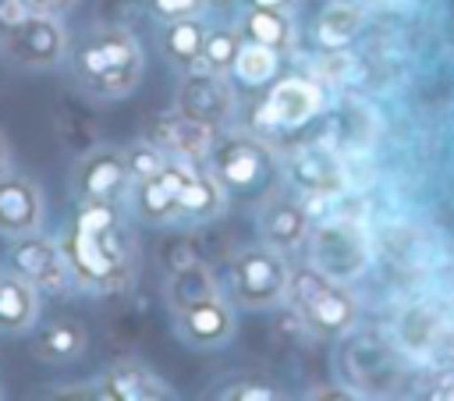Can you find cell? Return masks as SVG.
I'll return each mask as SVG.
<instances>
[{
	"mask_svg": "<svg viewBox=\"0 0 454 401\" xmlns=\"http://www.w3.org/2000/svg\"><path fill=\"white\" fill-rule=\"evenodd\" d=\"M57 241L78 291L117 295L135 284L138 245L121 213V202H78Z\"/></svg>",
	"mask_w": 454,
	"mask_h": 401,
	"instance_id": "cell-1",
	"label": "cell"
},
{
	"mask_svg": "<svg viewBox=\"0 0 454 401\" xmlns=\"http://www.w3.org/2000/svg\"><path fill=\"white\" fill-rule=\"evenodd\" d=\"M67 71L78 92L99 103L131 96L145 75V50L138 35L124 25H96L71 39Z\"/></svg>",
	"mask_w": 454,
	"mask_h": 401,
	"instance_id": "cell-2",
	"label": "cell"
},
{
	"mask_svg": "<svg viewBox=\"0 0 454 401\" xmlns=\"http://www.w3.org/2000/svg\"><path fill=\"white\" fill-rule=\"evenodd\" d=\"M202 163L227 185L231 199H262L266 192H273V181L280 174L270 142L255 131H234V128L216 131Z\"/></svg>",
	"mask_w": 454,
	"mask_h": 401,
	"instance_id": "cell-3",
	"label": "cell"
},
{
	"mask_svg": "<svg viewBox=\"0 0 454 401\" xmlns=\"http://www.w3.org/2000/svg\"><path fill=\"white\" fill-rule=\"evenodd\" d=\"M287 284H291L287 252L266 241L245 245L227 259L223 295L234 302V309H248V312L280 309L287 305Z\"/></svg>",
	"mask_w": 454,
	"mask_h": 401,
	"instance_id": "cell-4",
	"label": "cell"
},
{
	"mask_svg": "<svg viewBox=\"0 0 454 401\" xmlns=\"http://www.w3.org/2000/svg\"><path fill=\"white\" fill-rule=\"evenodd\" d=\"M287 309H294L316 334L323 337H348L358 326L362 305L348 280H333L316 266H291L287 284Z\"/></svg>",
	"mask_w": 454,
	"mask_h": 401,
	"instance_id": "cell-5",
	"label": "cell"
},
{
	"mask_svg": "<svg viewBox=\"0 0 454 401\" xmlns=\"http://www.w3.org/2000/svg\"><path fill=\"white\" fill-rule=\"evenodd\" d=\"M326 110V89L312 75H280L266 85V96L252 110V131L255 135H287L301 131Z\"/></svg>",
	"mask_w": 454,
	"mask_h": 401,
	"instance_id": "cell-6",
	"label": "cell"
},
{
	"mask_svg": "<svg viewBox=\"0 0 454 401\" xmlns=\"http://www.w3.org/2000/svg\"><path fill=\"white\" fill-rule=\"evenodd\" d=\"M305 263L333 280H358L369 266V238L355 220H326L312 224L305 241Z\"/></svg>",
	"mask_w": 454,
	"mask_h": 401,
	"instance_id": "cell-7",
	"label": "cell"
},
{
	"mask_svg": "<svg viewBox=\"0 0 454 401\" xmlns=\"http://www.w3.org/2000/svg\"><path fill=\"white\" fill-rule=\"evenodd\" d=\"M71 39L64 28V18L57 14H28L11 35L0 39V57L21 71H53L67 60Z\"/></svg>",
	"mask_w": 454,
	"mask_h": 401,
	"instance_id": "cell-8",
	"label": "cell"
},
{
	"mask_svg": "<svg viewBox=\"0 0 454 401\" xmlns=\"http://www.w3.org/2000/svg\"><path fill=\"white\" fill-rule=\"evenodd\" d=\"M177 114L202 121L209 128H231L238 117V85L231 75H216V71H184L177 75V89H174V103Z\"/></svg>",
	"mask_w": 454,
	"mask_h": 401,
	"instance_id": "cell-9",
	"label": "cell"
},
{
	"mask_svg": "<svg viewBox=\"0 0 454 401\" xmlns=\"http://www.w3.org/2000/svg\"><path fill=\"white\" fill-rule=\"evenodd\" d=\"M71 195L74 202H124L131 192V174L124 160V145L99 142L85 149L71 167Z\"/></svg>",
	"mask_w": 454,
	"mask_h": 401,
	"instance_id": "cell-10",
	"label": "cell"
},
{
	"mask_svg": "<svg viewBox=\"0 0 454 401\" xmlns=\"http://www.w3.org/2000/svg\"><path fill=\"white\" fill-rule=\"evenodd\" d=\"M170 319H174V337L192 351H216L231 344L238 330V309L223 291L170 312Z\"/></svg>",
	"mask_w": 454,
	"mask_h": 401,
	"instance_id": "cell-11",
	"label": "cell"
},
{
	"mask_svg": "<svg viewBox=\"0 0 454 401\" xmlns=\"http://www.w3.org/2000/svg\"><path fill=\"white\" fill-rule=\"evenodd\" d=\"M4 266L14 270V273H21L25 280H32L43 295H57V291L71 287V270H67V259L60 252V241L57 238H46L43 231L11 238V248L4 256Z\"/></svg>",
	"mask_w": 454,
	"mask_h": 401,
	"instance_id": "cell-12",
	"label": "cell"
},
{
	"mask_svg": "<svg viewBox=\"0 0 454 401\" xmlns=\"http://www.w3.org/2000/svg\"><path fill=\"white\" fill-rule=\"evenodd\" d=\"M280 177H284L287 192H294V195L305 199L309 206L340 195L344 185H348V174H344L340 160H337L333 153H326V149H316V145L294 149V153L280 163Z\"/></svg>",
	"mask_w": 454,
	"mask_h": 401,
	"instance_id": "cell-13",
	"label": "cell"
},
{
	"mask_svg": "<svg viewBox=\"0 0 454 401\" xmlns=\"http://www.w3.org/2000/svg\"><path fill=\"white\" fill-rule=\"evenodd\" d=\"M255 227H259V241H266L280 252H294V248H305V241L312 234V209L294 192L273 188L259 199Z\"/></svg>",
	"mask_w": 454,
	"mask_h": 401,
	"instance_id": "cell-14",
	"label": "cell"
},
{
	"mask_svg": "<svg viewBox=\"0 0 454 401\" xmlns=\"http://www.w3.org/2000/svg\"><path fill=\"white\" fill-rule=\"evenodd\" d=\"M199 163H188V160H170L160 174L145 177V181H135L131 192H128V202H131V213L135 220L149 224V227H174V216H177V199L192 177Z\"/></svg>",
	"mask_w": 454,
	"mask_h": 401,
	"instance_id": "cell-15",
	"label": "cell"
},
{
	"mask_svg": "<svg viewBox=\"0 0 454 401\" xmlns=\"http://www.w3.org/2000/svg\"><path fill=\"white\" fill-rule=\"evenodd\" d=\"M89 397L99 401H167L174 387L142 358H117L89 380Z\"/></svg>",
	"mask_w": 454,
	"mask_h": 401,
	"instance_id": "cell-16",
	"label": "cell"
},
{
	"mask_svg": "<svg viewBox=\"0 0 454 401\" xmlns=\"http://www.w3.org/2000/svg\"><path fill=\"white\" fill-rule=\"evenodd\" d=\"M46 220V195L35 177L21 170L0 174V238H21L32 231H43Z\"/></svg>",
	"mask_w": 454,
	"mask_h": 401,
	"instance_id": "cell-17",
	"label": "cell"
},
{
	"mask_svg": "<svg viewBox=\"0 0 454 401\" xmlns=\"http://www.w3.org/2000/svg\"><path fill=\"white\" fill-rule=\"evenodd\" d=\"M142 138H149L153 145H160L170 160H188V163H202L213 138H216V128L202 124V121H192L184 114H177L174 106L163 110V114H153L145 121V131Z\"/></svg>",
	"mask_w": 454,
	"mask_h": 401,
	"instance_id": "cell-18",
	"label": "cell"
},
{
	"mask_svg": "<svg viewBox=\"0 0 454 401\" xmlns=\"http://www.w3.org/2000/svg\"><path fill=\"white\" fill-rule=\"evenodd\" d=\"M231 192L227 185L206 167L199 163L177 199V216H174V227H202V224H213L220 216H227L231 209Z\"/></svg>",
	"mask_w": 454,
	"mask_h": 401,
	"instance_id": "cell-19",
	"label": "cell"
},
{
	"mask_svg": "<svg viewBox=\"0 0 454 401\" xmlns=\"http://www.w3.org/2000/svg\"><path fill=\"white\" fill-rule=\"evenodd\" d=\"M39 287L14 270H0V334L25 337L39 323Z\"/></svg>",
	"mask_w": 454,
	"mask_h": 401,
	"instance_id": "cell-20",
	"label": "cell"
},
{
	"mask_svg": "<svg viewBox=\"0 0 454 401\" xmlns=\"http://www.w3.org/2000/svg\"><path fill=\"white\" fill-rule=\"evenodd\" d=\"M362 28H365V7L362 4L330 0L312 21V46L319 53H340L358 39Z\"/></svg>",
	"mask_w": 454,
	"mask_h": 401,
	"instance_id": "cell-21",
	"label": "cell"
},
{
	"mask_svg": "<svg viewBox=\"0 0 454 401\" xmlns=\"http://www.w3.org/2000/svg\"><path fill=\"white\" fill-rule=\"evenodd\" d=\"M206 32H209V18L199 14V18H177V21H163L160 32H156V46H160V57L177 71H195L199 64V53H202V43H206Z\"/></svg>",
	"mask_w": 454,
	"mask_h": 401,
	"instance_id": "cell-22",
	"label": "cell"
},
{
	"mask_svg": "<svg viewBox=\"0 0 454 401\" xmlns=\"http://www.w3.org/2000/svg\"><path fill=\"white\" fill-rule=\"evenodd\" d=\"M220 291H223V284H220L216 270H213L209 263H202V259H184V263H177V266L167 273V280H163V298H167V309H170V312L188 309V305H195V302H202V298H213V295H220Z\"/></svg>",
	"mask_w": 454,
	"mask_h": 401,
	"instance_id": "cell-23",
	"label": "cell"
},
{
	"mask_svg": "<svg viewBox=\"0 0 454 401\" xmlns=\"http://www.w3.org/2000/svg\"><path fill=\"white\" fill-rule=\"evenodd\" d=\"M234 21H238L241 35L252 39V43L273 46V50H280V53H291V50L298 46V28H294V14H291V11L245 4Z\"/></svg>",
	"mask_w": 454,
	"mask_h": 401,
	"instance_id": "cell-24",
	"label": "cell"
},
{
	"mask_svg": "<svg viewBox=\"0 0 454 401\" xmlns=\"http://www.w3.org/2000/svg\"><path fill=\"white\" fill-rule=\"evenodd\" d=\"M85 348H89V330L78 319H53L32 341V355L46 366H71L85 355Z\"/></svg>",
	"mask_w": 454,
	"mask_h": 401,
	"instance_id": "cell-25",
	"label": "cell"
},
{
	"mask_svg": "<svg viewBox=\"0 0 454 401\" xmlns=\"http://www.w3.org/2000/svg\"><path fill=\"white\" fill-rule=\"evenodd\" d=\"M280 67H284V53L280 50L245 39L241 50H238V60L231 67V78L241 89H266L270 82L280 78Z\"/></svg>",
	"mask_w": 454,
	"mask_h": 401,
	"instance_id": "cell-26",
	"label": "cell"
},
{
	"mask_svg": "<svg viewBox=\"0 0 454 401\" xmlns=\"http://www.w3.org/2000/svg\"><path fill=\"white\" fill-rule=\"evenodd\" d=\"M241 43H245V35H241L238 21H209V32H206V43H202V53H199L195 71L231 75Z\"/></svg>",
	"mask_w": 454,
	"mask_h": 401,
	"instance_id": "cell-27",
	"label": "cell"
},
{
	"mask_svg": "<svg viewBox=\"0 0 454 401\" xmlns=\"http://www.w3.org/2000/svg\"><path fill=\"white\" fill-rule=\"evenodd\" d=\"M124 160H128L131 185H135V181H145V177H153V174H160V170L170 163V156H167L160 145H153L149 138H135L131 145H124Z\"/></svg>",
	"mask_w": 454,
	"mask_h": 401,
	"instance_id": "cell-28",
	"label": "cell"
},
{
	"mask_svg": "<svg viewBox=\"0 0 454 401\" xmlns=\"http://www.w3.org/2000/svg\"><path fill=\"white\" fill-rule=\"evenodd\" d=\"M216 397H231V401H280L284 390H277L270 380H255V376H238V380H227Z\"/></svg>",
	"mask_w": 454,
	"mask_h": 401,
	"instance_id": "cell-29",
	"label": "cell"
},
{
	"mask_svg": "<svg viewBox=\"0 0 454 401\" xmlns=\"http://www.w3.org/2000/svg\"><path fill=\"white\" fill-rule=\"evenodd\" d=\"M142 7H145V14H149L156 25L177 21V18H199V14H206L202 0H142Z\"/></svg>",
	"mask_w": 454,
	"mask_h": 401,
	"instance_id": "cell-30",
	"label": "cell"
},
{
	"mask_svg": "<svg viewBox=\"0 0 454 401\" xmlns=\"http://www.w3.org/2000/svg\"><path fill=\"white\" fill-rule=\"evenodd\" d=\"M28 14H32V11H28L21 0H0V39L11 35Z\"/></svg>",
	"mask_w": 454,
	"mask_h": 401,
	"instance_id": "cell-31",
	"label": "cell"
},
{
	"mask_svg": "<svg viewBox=\"0 0 454 401\" xmlns=\"http://www.w3.org/2000/svg\"><path fill=\"white\" fill-rule=\"evenodd\" d=\"M202 7H206L209 21H234L238 11L245 7V0H202Z\"/></svg>",
	"mask_w": 454,
	"mask_h": 401,
	"instance_id": "cell-32",
	"label": "cell"
},
{
	"mask_svg": "<svg viewBox=\"0 0 454 401\" xmlns=\"http://www.w3.org/2000/svg\"><path fill=\"white\" fill-rule=\"evenodd\" d=\"M74 7L78 0H46V14H57V18H67Z\"/></svg>",
	"mask_w": 454,
	"mask_h": 401,
	"instance_id": "cell-33",
	"label": "cell"
},
{
	"mask_svg": "<svg viewBox=\"0 0 454 401\" xmlns=\"http://www.w3.org/2000/svg\"><path fill=\"white\" fill-rule=\"evenodd\" d=\"M245 4H255V7H277V11H291L298 7V0H245Z\"/></svg>",
	"mask_w": 454,
	"mask_h": 401,
	"instance_id": "cell-34",
	"label": "cell"
},
{
	"mask_svg": "<svg viewBox=\"0 0 454 401\" xmlns=\"http://www.w3.org/2000/svg\"><path fill=\"white\" fill-rule=\"evenodd\" d=\"M11 167H14V156H11V145H7V138L0 131V174H7Z\"/></svg>",
	"mask_w": 454,
	"mask_h": 401,
	"instance_id": "cell-35",
	"label": "cell"
},
{
	"mask_svg": "<svg viewBox=\"0 0 454 401\" xmlns=\"http://www.w3.org/2000/svg\"><path fill=\"white\" fill-rule=\"evenodd\" d=\"M433 397H443V401H454V383H447L443 390H433Z\"/></svg>",
	"mask_w": 454,
	"mask_h": 401,
	"instance_id": "cell-36",
	"label": "cell"
},
{
	"mask_svg": "<svg viewBox=\"0 0 454 401\" xmlns=\"http://www.w3.org/2000/svg\"><path fill=\"white\" fill-rule=\"evenodd\" d=\"M21 4H25V7L32 11V14H39V11H46V0H21Z\"/></svg>",
	"mask_w": 454,
	"mask_h": 401,
	"instance_id": "cell-37",
	"label": "cell"
},
{
	"mask_svg": "<svg viewBox=\"0 0 454 401\" xmlns=\"http://www.w3.org/2000/svg\"><path fill=\"white\" fill-rule=\"evenodd\" d=\"M0 397H4V390H0Z\"/></svg>",
	"mask_w": 454,
	"mask_h": 401,
	"instance_id": "cell-38",
	"label": "cell"
}]
</instances>
